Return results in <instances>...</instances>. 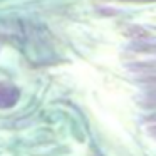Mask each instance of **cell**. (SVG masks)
Here are the masks:
<instances>
[{
    "instance_id": "cell-1",
    "label": "cell",
    "mask_w": 156,
    "mask_h": 156,
    "mask_svg": "<svg viewBox=\"0 0 156 156\" xmlns=\"http://www.w3.org/2000/svg\"><path fill=\"white\" fill-rule=\"evenodd\" d=\"M17 99H19L17 89L0 84V108H10V106L15 104Z\"/></svg>"
}]
</instances>
